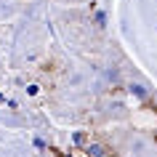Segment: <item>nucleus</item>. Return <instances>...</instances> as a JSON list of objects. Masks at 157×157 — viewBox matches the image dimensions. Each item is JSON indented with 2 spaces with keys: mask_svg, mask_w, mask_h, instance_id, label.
Segmentation results:
<instances>
[{
  "mask_svg": "<svg viewBox=\"0 0 157 157\" xmlns=\"http://www.w3.org/2000/svg\"><path fill=\"white\" fill-rule=\"evenodd\" d=\"M72 144L75 147H85V144H88V133L85 131H75L72 133Z\"/></svg>",
  "mask_w": 157,
  "mask_h": 157,
  "instance_id": "f03ea898",
  "label": "nucleus"
},
{
  "mask_svg": "<svg viewBox=\"0 0 157 157\" xmlns=\"http://www.w3.org/2000/svg\"><path fill=\"white\" fill-rule=\"evenodd\" d=\"M85 155L88 157H104L107 149L101 147V144H96V141H88V144H85Z\"/></svg>",
  "mask_w": 157,
  "mask_h": 157,
  "instance_id": "f257e3e1",
  "label": "nucleus"
},
{
  "mask_svg": "<svg viewBox=\"0 0 157 157\" xmlns=\"http://www.w3.org/2000/svg\"><path fill=\"white\" fill-rule=\"evenodd\" d=\"M96 21H99V24H104V21H107V13H104V11H96Z\"/></svg>",
  "mask_w": 157,
  "mask_h": 157,
  "instance_id": "39448f33",
  "label": "nucleus"
},
{
  "mask_svg": "<svg viewBox=\"0 0 157 157\" xmlns=\"http://www.w3.org/2000/svg\"><path fill=\"white\" fill-rule=\"evenodd\" d=\"M128 91H131L133 96H136V99H141V101H147V88H144V85H139V83H133L131 88H128Z\"/></svg>",
  "mask_w": 157,
  "mask_h": 157,
  "instance_id": "7ed1b4c3",
  "label": "nucleus"
},
{
  "mask_svg": "<svg viewBox=\"0 0 157 157\" xmlns=\"http://www.w3.org/2000/svg\"><path fill=\"white\" fill-rule=\"evenodd\" d=\"M27 93H29V96H37V93H40V85H27Z\"/></svg>",
  "mask_w": 157,
  "mask_h": 157,
  "instance_id": "20e7f679",
  "label": "nucleus"
}]
</instances>
